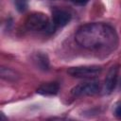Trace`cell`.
<instances>
[{
	"mask_svg": "<svg viewBox=\"0 0 121 121\" xmlns=\"http://www.w3.org/2000/svg\"><path fill=\"white\" fill-rule=\"evenodd\" d=\"M75 39L81 47L91 51L112 52L118 44L116 31L105 23H89L79 26Z\"/></svg>",
	"mask_w": 121,
	"mask_h": 121,
	"instance_id": "obj_1",
	"label": "cell"
},
{
	"mask_svg": "<svg viewBox=\"0 0 121 121\" xmlns=\"http://www.w3.org/2000/svg\"><path fill=\"white\" fill-rule=\"evenodd\" d=\"M26 26L28 29L34 31H43L45 33L51 34L55 31L56 26L49 18L42 12H33L26 18Z\"/></svg>",
	"mask_w": 121,
	"mask_h": 121,
	"instance_id": "obj_2",
	"label": "cell"
},
{
	"mask_svg": "<svg viewBox=\"0 0 121 121\" xmlns=\"http://www.w3.org/2000/svg\"><path fill=\"white\" fill-rule=\"evenodd\" d=\"M102 72V68L98 65H83L76 66L68 69L67 73L78 78H94L99 76Z\"/></svg>",
	"mask_w": 121,
	"mask_h": 121,
	"instance_id": "obj_3",
	"label": "cell"
},
{
	"mask_svg": "<svg viewBox=\"0 0 121 121\" xmlns=\"http://www.w3.org/2000/svg\"><path fill=\"white\" fill-rule=\"evenodd\" d=\"M99 89L100 87L97 81H87L76 85L71 90V93L74 96L94 95L99 92Z\"/></svg>",
	"mask_w": 121,
	"mask_h": 121,
	"instance_id": "obj_4",
	"label": "cell"
},
{
	"mask_svg": "<svg viewBox=\"0 0 121 121\" xmlns=\"http://www.w3.org/2000/svg\"><path fill=\"white\" fill-rule=\"evenodd\" d=\"M117 78H118V68L116 66H112L105 78V83H104V91L105 94H111L117 83Z\"/></svg>",
	"mask_w": 121,
	"mask_h": 121,
	"instance_id": "obj_5",
	"label": "cell"
},
{
	"mask_svg": "<svg viewBox=\"0 0 121 121\" xmlns=\"http://www.w3.org/2000/svg\"><path fill=\"white\" fill-rule=\"evenodd\" d=\"M71 20V15L68 11L60 9H56L52 12V22L56 26H64Z\"/></svg>",
	"mask_w": 121,
	"mask_h": 121,
	"instance_id": "obj_6",
	"label": "cell"
},
{
	"mask_svg": "<svg viewBox=\"0 0 121 121\" xmlns=\"http://www.w3.org/2000/svg\"><path fill=\"white\" fill-rule=\"evenodd\" d=\"M59 90H60L59 83L52 81V82H46L42 84L37 89V93L43 95H55L58 94Z\"/></svg>",
	"mask_w": 121,
	"mask_h": 121,
	"instance_id": "obj_7",
	"label": "cell"
},
{
	"mask_svg": "<svg viewBox=\"0 0 121 121\" xmlns=\"http://www.w3.org/2000/svg\"><path fill=\"white\" fill-rule=\"evenodd\" d=\"M34 61L36 62L37 66L40 69L43 70H47L49 68V60L46 55L42 54V53H38L35 58H34Z\"/></svg>",
	"mask_w": 121,
	"mask_h": 121,
	"instance_id": "obj_8",
	"label": "cell"
},
{
	"mask_svg": "<svg viewBox=\"0 0 121 121\" xmlns=\"http://www.w3.org/2000/svg\"><path fill=\"white\" fill-rule=\"evenodd\" d=\"M1 77L7 80H15L17 78V75L14 71H12L9 68L2 67L1 68Z\"/></svg>",
	"mask_w": 121,
	"mask_h": 121,
	"instance_id": "obj_9",
	"label": "cell"
},
{
	"mask_svg": "<svg viewBox=\"0 0 121 121\" xmlns=\"http://www.w3.org/2000/svg\"><path fill=\"white\" fill-rule=\"evenodd\" d=\"M14 5L16 9L20 12H24L26 10L28 6V0H14Z\"/></svg>",
	"mask_w": 121,
	"mask_h": 121,
	"instance_id": "obj_10",
	"label": "cell"
},
{
	"mask_svg": "<svg viewBox=\"0 0 121 121\" xmlns=\"http://www.w3.org/2000/svg\"><path fill=\"white\" fill-rule=\"evenodd\" d=\"M114 114H115L116 117L121 118V103H119V104L116 106V108H115V110H114Z\"/></svg>",
	"mask_w": 121,
	"mask_h": 121,
	"instance_id": "obj_11",
	"label": "cell"
},
{
	"mask_svg": "<svg viewBox=\"0 0 121 121\" xmlns=\"http://www.w3.org/2000/svg\"><path fill=\"white\" fill-rule=\"evenodd\" d=\"M73 3H75V4H77V5H80V6H82V5H85L89 0H71Z\"/></svg>",
	"mask_w": 121,
	"mask_h": 121,
	"instance_id": "obj_12",
	"label": "cell"
}]
</instances>
